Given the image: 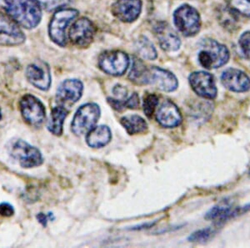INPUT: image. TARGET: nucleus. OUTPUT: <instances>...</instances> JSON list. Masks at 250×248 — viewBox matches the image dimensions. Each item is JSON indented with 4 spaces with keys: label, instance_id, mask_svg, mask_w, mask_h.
I'll list each match as a JSON object with an SVG mask.
<instances>
[{
    "label": "nucleus",
    "instance_id": "nucleus-1",
    "mask_svg": "<svg viewBox=\"0 0 250 248\" xmlns=\"http://www.w3.org/2000/svg\"><path fill=\"white\" fill-rule=\"evenodd\" d=\"M7 15L25 29H34L42 18L40 0H0Z\"/></svg>",
    "mask_w": 250,
    "mask_h": 248
},
{
    "label": "nucleus",
    "instance_id": "nucleus-10",
    "mask_svg": "<svg viewBox=\"0 0 250 248\" xmlns=\"http://www.w3.org/2000/svg\"><path fill=\"white\" fill-rule=\"evenodd\" d=\"M189 84L199 96L213 100L217 96V88L215 81L212 74L205 71L193 72L188 78Z\"/></svg>",
    "mask_w": 250,
    "mask_h": 248
},
{
    "label": "nucleus",
    "instance_id": "nucleus-28",
    "mask_svg": "<svg viewBox=\"0 0 250 248\" xmlns=\"http://www.w3.org/2000/svg\"><path fill=\"white\" fill-rule=\"evenodd\" d=\"M239 48L245 58L250 60V30L242 34L239 40Z\"/></svg>",
    "mask_w": 250,
    "mask_h": 248
},
{
    "label": "nucleus",
    "instance_id": "nucleus-11",
    "mask_svg": "<svg viewBox=\"0 0 250 248\" xmlns=\"http://www.w3.org/2000/svg\"><path fill=\"white\" fill-rule=\"evenodd\" d=\"M94 34L95 28L91 21L86 18H81L72 25L68 37L74 45L87 47L92 43Z\"/></svg>",
    "mask_w": 250,
    "mask_h": 248
},
{
    "label": "nucleus",
    "instance_id": "nucleus-7",
    "mask_svg": "<svg viewBox=\"0 0 250 248\" xmlns=\"http://www.w3.org/2000/svg\"><path fill=\"white\" fill-rule=\"evenodd\" d=\"M20 109L23 120L30 126L40 127L46 119V110L43 103L32 94L23 95L20 101Z\"/></svg>",
    "mask_w": 250,
    "mask_h": 248
},
{
    "label": "nucleus",
    "instance_id": "nucleus-35",
    "mask_svg": "<svg viewBox=\"0 0 250 248\" xmlns=\"http://www.w3.org/2000/svg\"><path fill=\"white\" fill-rule=\"evenodd\" d=\"M2 119V112H1V109H0V120Z\"/></svg>",
    "mask_w": 250,
    "mask_h": 248
},
{
    "label": "nucleus",
    "instance_id": "nucleus-32",
    "mask_svg": "<svg viewBox=\"0 0 250 248\" xmlns=\"http://www.w3.org/2000/svg\"><path fill=\"white\" fill-rule=\"evenodd\" d=\"M113 92L118 100H124L127 96V90L120 85L114 87Z\"/></svg>",
    "mask_w": 250,
    "mask_h": 248
},
{
    "label": "nucleus",
    "instance_id": "nucleus-27",
    "mask_svg": "<svg viewBox=\"0 0 250 248\" xmlns=\"http://www.w3.org/2000/svg\"><path fill=\"white\" fill-rule=\"evenodd\" d=\"M158 104H159V97L156 94H148L145 98L143 106H144V112L148 118L152 117Z\"/></svg>",
    "mask_w": 250,
    "mask_h": 248
},
{
    "label": "nucleus",
    "instance_id": "nucleus-9",
    "mask_svg": "<svg viewBox=\"0 0 250 248\" xmlns=\"http://www.w3.org/2000/svg\"><path fill=\"white\" fill-rule=\"evenodd\" d=\"M250 211V203L243 206H233L228 201H223L208 211L205 218L208 221H214L219 224L245 214Z\"/></svg>",
    "mask_w": 250,
    "mask_h": 248
},
{
    "label": "nucleus",
    "instance_id": "nucleus-19",
    "mask_svg": "<svg viewBox=\"0 0 250 248\" xmlns=\"http://www.w3.org/2000/svg\"><path fill=\"white\" fill-rule=\"evenodd\" d=\"M157 121L165 128H174L182 123L183 118L179 108L170 100H165L159 106L156 114Z\"/></svg>",
    "mask_w": 250,
    "mask_h": 248
},
{
    "label": "nucleus",
    "instance_id": "nucleus-29",
    "mask_svg": "<svg viewBox=\"0 0 250 248\" xmlns=\"http://www.w3.org/2000/svg\"><path fill=\"white\" fill-rule=\"evenodd\" d=\"M70 0H40L41 5L48 11L54 10L58 8H62V6L67 5Z\"/></svg>",
    "mask_w": 250,
    "mask_h": 248
},
{
    "label": "nucleus",
    "instance_id": "nucleus-33",
    "mask_svg": "<svg viewBox=\"0 0 250 248\" xmlns=\"http://www.w3.org/2000/svg\"><path fill=\"white\" fill-rule=\"evenodd\" d=\"M36 217H37L38 221L40 222V223H41L45 227L47 224H48V218H51V215H49V217H48L43 213H39Z\"/></svg>",
    "mask_w": 250,
    "mask_h": 248
},
{
    "label": "nucleus",
    "instance_id": "nucleus-34",
    "mask_svg": "<svg viewBox=\"0 0 250 248\" xmlns=\"http://www.w3.org/2000/svg\"><path fill=\"white\" fill-rule=\"evenodd\" d=\"M154 225V223H146V224H144V225H138L137 227L133 228V230H140V229L149 228V227H152Z\"/></svg>",
    "mask_w": 250,
    "mask_h": 248
},
{
    "label": "nucleus",
    "instance_id": "nucleus-6",
    "mask_svg": "<svg viewBox=\"0 0 250 248\" xmlns=\"http://www.w3.org/2000/svg\"><path fill=\"white\" fill-rule=\"evenodd\" d=\"M173 20L179 32L187 37L196 35L201 28L199 12L188 4L176 9L173 14Z\"/></svg>",
    "mask_w": 250,
    "mask_h": 248
},
{
    "label": "nucleus",
    "instance_id": "nucleus-30",
    "mask_svg": "<svg viewBox=\"0 0 250 248\" xmlns=\"http://www.w3.org/2000/svg\"><path fill=\"white\" fill-rule=\"evenodd\" d=\"M124 104H125V107H127V108L133 109V110L137 109L140 106V96L137 93H134L130 97L125 100Z\"/></svg>",
    "mask_w": 250,
    "mask_h": 248
},
{
    "label": "nucleus",
    "instance_id": "nucleus-3",
    "mask_svg": "<svg viewBox=\"0 0 250 248\" xmlns=\"http://www.w3.org/2000/svg\"><path fill=\"white\" fill-rule=\"evenodd\" d=\"M9 152L23 168L37 167L43 162V156L40 150L20 139L11 143Z\"/></svg>",
    "mask_w": 250,
    "mask_h": 248
},
{
    "label": "nucleus",
    "instance_id": "nucleus-26",
    "mask_svg": "<svg viewBox=\"0 0 250 248\" xmlns=\"http://www.w3.org/2000/svg\"><path fill=\"white\" fill-rule=\"evenodd\" d=\"M216 229L213 227L201 229L191 234L188 240L190 243H205L212 239L216 235Z\"/></svg>",
    "mask_w": 250,
    "mask_h": 248
},
{
    "label": "nucleus",
    "instance_id": "nucleus-22",
    "mask_svg": "<svg viewBox=\"0 0 250 248\" xmlns=\"http://www.w3.org/2000/svg\"><path fill=\"white\" fill-rule=\"evenodd\" d=\"M120 123L129 135L140 134L146 132L148 129V124L145 119L137 114L124 116L120 120Z\"/></svg>",
    "mask_w": 250,
    "mask_h": 248
},
{
    "label": "nucleus",
    "instance_id": "nucleus-23",
    "mask_svg": "<svg viewBox=\"0 0 250 248\" xmlns=\"http://www.w3.org/2000/svg\"><path fill=\"white\" fill-rule=\"evenodd\" d=\"M128 77L131 81H133L137 85H148V68L144 65L142 61L135 59Z\"/></svg>",
    "mask_w": 250,
    "mask_h": 248
},
{
    "label": "nucleus",
    "instance_id": "nucleus-8",
    "mask_svg": "<svg viewBox=\"0 0 250 248\" xmlns=\"http://www.w3.org/2000/svg\"><path fill=\"white\" fill-rule=\"evenodd\" d=\"M99 66L106 74L120 76L127 70L129 59L127 54L119 50L104 52L100 55Z\"/></svg>",
    "mask_w": 250,
    "mask_h": 248
},
{
    "label": "nucleus",
    "instance_id": "nucleus-12",
    "mask_svg": "<svg viewBox=\"0 0 250 248\" xmlns=\"http://www.w3.org/2000/svg\"><path fill=\"white\" fill-rule=\"evenodd\" d=\"M26 77L32 86L43 91H47L51 86L50 69L42 61L28 66L26 68Z\"/></svg>",
    "mask_w": 250,
    "mask_h": 248
},
{
    "label": "nucleus",
    "instance_id": "nucleus-14",
    "mask_svg": "<svg viewBox=\"0 0 250 248\" xmlns=\"http://www.w3.org/2000/svg\"><path fill=\"white\" fill-rule=\"evenodd\" d=\"M24 40L25 36L19 28L18 23L9 15L0 13V41L3 42V45H17L23 43Z\"/></svg>",
    "mask_w": 250,
    "mask_h": 248
},
{
    "label": "nucleus",
    "instance_id": "nucleus-2",
    "mask_svg": "<svg viewBox=\"0 0 250 248\" xmlns=\"http://www.w3.org/2000/svg\"><path fill=\"white\" fill-rule=\"evenodd\" d=\"M198 59L200 66L207 69L220 68L229 60V51L216 40L206 39L199 43Z\"/></svg>",
    "mask_w": 250,
    "mask_h": 248
},
{
    "label": "nucleus",
    "instance_id": "nucleus-5",
    "mask_svg": "<svg viewBox=\"0 0 250 248\" xmlns=\"http://www.w3.org/2000/svg\"><path fill=\"white\" fill-rule=\"evenodd\" d=\"M79 15V11L74 9H59L52 18L48 32L54 43L61 47L67 44L66 29L68 24Z\"/></svg>",
    "mask_w": 250,
    "mask_h": 248
},
{
    "label": "nucleus",
    "instance_id": "nucleus-15",
    "mask_svg": "<svg viewBox=\"0 0 250 248\" xmlns=\"http://www.w3.org/2000/svg\"><path fill=\"white\" fill-rule=\"evenodd\" d=\"M221 82L230 91L243 93L250 90V79L247 74L240 69L227 68L221 75Z\"/></svg>",
    "mask_w": 250,
    "mask_h": 248
},
{
    "label": "nucleus",
    "instance_id": "nucleus-18",
    "mask_svg": "<svg viewBox=\"0 0 250 248\" xmlns=\"http://www.w3.org/2000/svg\"><path fill=\"white\" fill-rule=\"evenodd\" d=\"M141 0H118L112 6V12L123 22H133L141 12Z\"/></svg>",
    "mask_w": 250,
    "mask_h": 248
},
{
    "label": "nucleus",
    "instance_id": "nucleus-20",
    "mask_svg": "<svg viewBox=\"0 0 250 248\" xmlns=\"http://www.w3.org/2000/svg\"><path fill=\"white\" fill-rule=\"evenodd\" d=\"M112 139L110 129L107 126H95L87 133L86 142L92 148L107 146Z\"/></svg>",
    "mask_w": 250,
    "mask_h": 248
},
{
    "label": "nucleus",
    "instance_id": "nucleus-25",
    "mask_svg": "<svg viewBox=\"0 0 250 248\" xmlns=\"http://www.w3.org/2000/svg\"><path fill=\"white\" fill-rule=\"evenodd\" d=\"M227 4L233 14L250 18V0H227Z\"/></svg>",
    "mask_w": 250,
    "mask_h": 248
},
{
    "label": "nucleus",
    "instance_id": "nucleus-24",
    "mask_svg": "<svg viewBox=\"0 0 250 248\" xmlns=\"http://www.w3.org/2000/svg\"><path fill=\"white\" fill-rule=\"evenodd\" d=\"M136 49L140 56L145 60H153L157 58L156 49L154 45L145 36L137 40Z\"/></svg>",
    "mask_w": 250,
    "mask_h": 248
},
{
    "label": "nucleus",
    "instance_id": "nucleus-16",
    "mask_svg": "<svg viewBox=\"0 0 250 248\" xmlns=\"http://www.w3.org/2000/svg\"><path fill=\"white\" fill-rule=\"evenodd\" d=\"M149 84L165 92L174 91L179 86V82L174 74L159 67L148 68V85Z\"/></svg>",
    "mask_w": 250,
    "mask_h": 248
},
{
    "label": "nucleus",
    "instance_id": "nucleus-13",
    "mask_svg": "<svg viewBox=\"0 0 250 248\" xmlns=\"http://www.w3.org/2000/svg\"><path fill=\"white\" fill-rule=\"evenodd\" d=\"M83 86L80 80H66L60 84L56 93V102L60 106L74 105L82 96Z\"/></svg>",
    "mask_w": 250,
    "mask_h": 248
},
{
    "label": "nucleus",
    "instance_id": "nucleus-36",
    "mask_svg": "<svg viewBox=\"0 0 250 248\" xmlns=\"http://www.w3.org/2000/svg\"><path fill=\"white\" fill-rule=\"evenodd\" d=\"M249 177H250V170H249Z\"/></svg>",
    "mask_w": 250,
    "mask_h": 248
},
{
    "label": "nucleus",
    "instance_id": "nucleus-21",
    "mask_svg": "<svg viewBox=\"0 0 250 248\" xmlns=\"http://www.w3.org/2000/svg\"><path fill=\"white\" fill-rule=\"evenodd\" d=\"M68 114V110L65 106L59 105L53 108L47 126L50 133L57 136H60L62 135L63 123Z\"/></svg>",
    "mask_w": 250,
    "mask_h": 248
},
{
    "label": "nucleus",
    "instance_id": "nucleus-17",
    "mask_svg": "<svg viewBox=\"0 0 250 248\" xmlns=\"http://www.w3.org/2000/svg\"><path fill=\"white\" fill-rule=\"evenodd\" d=\"M159 45L165 51L174 52L179 50L181 41L176 32L174 31L168 23L159 22L154 27Z\"/></svg>",
    "mask_w": 250,
    "mask_h": 248
},
{
    "label": "nucleus",
    "instance_id": "nucleus-31",
    "mask_svg": "<svg viewBox=\"0 0 250 248\" xmlns=\"http://www.w3.org/2000/svg\"><path fill=\"white\" fill-rule=\"evenodd\" d=\"M15 214L14 206L9 203H3L0 204V216L3 217H12Z\"/></svg>",
    "mask_w": 250,
    "mask_h": 248
},
{
    "label": "nucleus",
    "instance_id": "nucleus-4",
    "mask_svg": "<svg viewBox=\"0 0 250 248\" xmlns=\"http://www.w3.org/2000/svg\"><path fill=\"white\" fill-rule=\"evenodd\" d=\"M100 113V106L94 103H88L80 106L72 121V132L76 135L87 134L96 125Z\"/></svg>",
    "mask_w": 250,
    "mask_h": 248
}]
</instances>
